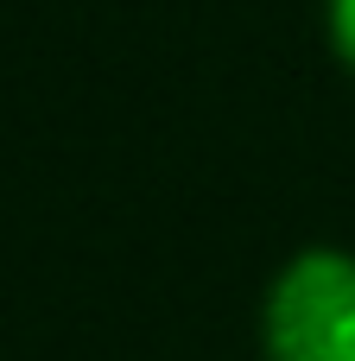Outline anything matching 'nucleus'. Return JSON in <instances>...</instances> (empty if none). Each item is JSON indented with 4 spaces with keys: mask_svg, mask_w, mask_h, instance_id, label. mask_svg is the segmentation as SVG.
<instances>
[{
    "mask_svg": "<svg viewBox=\"0 0 355 361\" xmlns=\"http://www.w3.org/2000/svg\"><path fill=\"white\" fill-rule=\"evenodd\" d=\"M260 343L267 361H355V254H292L267 292Z\"/></svg>",
    "mask_w": 355,
    "mask_h": 361,
    "instance_id": "obj_1",
    "label": "nucleus"
},
{
    "mask_svg": "<svg viewBox=\"0 0 355 361\" xmlns=\"http://www.w3.org/2000/svg\"><path fill=\"white\" fill-rule=\"evenodd\" d=\"M330 51L355 70V0H330Z\"/></svg>",
    "mask_w": 355,
    "mask_h": 361,
    "instance_id": "obj_2",
    "label": "nucleus"
}]
</instances>
